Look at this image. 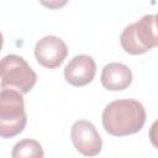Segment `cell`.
Wrapping results in <instances>:
<instances>
[{
    "mask_svg": "<svg viewBox=\"0 0 158 158\" xmlns=\"http://www.w3.org/2000/svg\"><path fill=\"white\" fill-rule=\"evenodd\" d=\"M67 54V44L57 36H44L35 46V57L44 68H58L64 62Z\"/></svg>",
    "mask_w": 158,
    "mask_h": 158,
    "instance_id": "6",
    "label": "cell"
},
{
    "mask_svg": "<svg viewBox=\"0 0 158 158\" xmlns=\"http://www.w3.org/2000/svg\"><path fill=\"white\" fill-rule=\"evenodd\" d=\"M101 84L105 89L111 91L123 90L132 83L131 69L122 63H109L102 68Z\"/></svg>",
    "mask_w": 158,
    "mask_h": 158,
    "instance_id": "8",
    "label": "cell"
},
{
    "mask_svg": "<svg viewBox=\"0 0 158 158\" xmlns=\"http://www.w3.org/2000/svg\"><path fill=\"white\" fill-rule=\"evenodd\" d=\"M120 42L125 52L130 54H142L156 47L158 44L157 16L144 15L137 22L125 27Z\"/></svg>",
    "mask_w": 158,
    "mask_h": 158,
    "instance_id": "3",
    "label": "cell"
},
{
    "mask_svg": "<svg viewBox=\"0 0 158 158\" xmlns=\"http://www.w3.org/2000/svg\"><path fill=\"white\" fill-rule=\"evenodd\" d=\"M96 73L95 60L88 54L73 57L64 68V78L73 86H84L89 84Z\"/></svg>",
    "mask_w": 158,
    "mask_h": 158,
    "instance_id": "7",
    "label": "cell"
},
{
    "mask_svg": "<svg viewBox=\"0 0 158 158\" xmlns=\"http://www.w3.org/2000/svg\"><path fill=\"white\" fill-rule=\"evenodd\" d=\"M2 43H4V37H2V33L0 32V51L2 48Z\"/></svg>",
    "mask_w": 158,
    "mask_h": 158,
    "instance_id": "10",
    "label": "cell"
},
{
    "mask_svg": "<svg viewBox=\"0 0 158 158\" xmlns=\"http://www.w3.org/2000/svg\"><path fill=\"white\" fill-rule=\"evenodd\" d=\"M146 122V109L135 99L110 102L102 111V126L112 136L122 137L137 133Z\"/></svg>",
    "mask_w": 158,
    "mask_h": 158,
    "instance_id": "1",
    "label": "cell"
},
{
    "mask_svg": "<svg viewBox=\"0 0 158 158\" xmlns=\"http://www.w3.org/2000/svg\"><path fill=\"white\" fill-rule=\"evenodd\" d=\"M11 158H43V148L36 139L25 138L14 146Z\"/></svg>",
    "mask_w": 158,
    "mask_h": 158,
    "instance_id": "9",
    "label": "cell"
},
{
    "mask_svg": "<svg viewBox=\"0 0 158 158\" xmlns=\"http://www.w3.org/2000/svg\"><path fill=\"white\" fill-rule=\"evenodd\" d=\"M70 138L75 149L86 157H94L100 153L102 139L95 126L88 120H79L70 128Z\"/></svg>",
    "mask_w": 158,
    "mask_h": 158,
    "instance_id": "5",
    "label": "cell"
},
{
    "mask_svg": "<svg viewBox=\"0 0 158 158\" xmlns=\"http://www.w3.org/2000/svg\"><path fill=\"white\" fill-rule=\"evenodd\" d=\"M23 96L20 91L4 88L0 90V137L11 138L21 133L26 126Z\"/></svg>",
    "mask_w": 158,
    "mask_h": 158,
    "instance_id": "2",
    "label": "cell"
},
{
    "mask_svg": "<svg viewBox=\"0 0 158 158\" xmlns=\"http://www.w3.org/2000/svg\"><path fill=\"white\" fill-rule=\"evenodd\" d=\"M1 88L28 93L37 81V74L28 63L17 54H7L0 59Z\"/></svg>",
    "mask_w": 158,
    "mask_h": 158,
    "instance_id": "4",
    "label": "cell"
}]
</instances>
